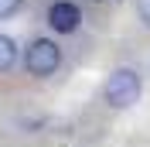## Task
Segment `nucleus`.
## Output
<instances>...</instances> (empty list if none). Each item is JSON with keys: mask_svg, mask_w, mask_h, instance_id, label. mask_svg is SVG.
<instances>
[{"mask_svg": "<svg viewBox=\"0 0 150 147\" xmlns=\"http://www.w3.org/2000/svg\"><path fill=\"white\" fill-rule=\"evenodd\" d=\"M14 62H17V45L7 34H0V72H7Z\"/></svg>", "mask_w": 150, "mask_h": 147, "instance_id": "4", "label": "nucleus"}, {"mask_svg": "<svg viewBox=\"0 0 150 147\" xmlns=\"http://www.w3.org/2000/svg\"><path fill=\"white\" fill-rule=\"evenodd\" d=\"M48 24H51L58 34H72V31L82 24V10L75 7L72 0H58V4H51V10H48Z\"/></svg>", "mask_w": 150, "mask_h": 147, "instance_id": "3", "label": "nucleus"}, {"mask_svg": "<svg viewBox=\"0 0 150 147\" xmlns=\"http://www.w3.org/2000/svg\"><path fill=\"white\" fill-rule=\"evenodd\" d=\"M137 17L150 28V0H137Z\"/></svg>", "mask_w": 150, "mask_h": 147, "instance_id": "6", "label": "nucleus"}, {"mask_svg": "<svg viewBox=\"0 0 150 147\" xmlns=\"http://www.w3.org/2000/svg\"><path fill=\"white\" fill-rule=\"evenodd\" d=\"M21 4L24 0H0V17H10V14H17Z\"/></svg>", "mask_w": 150, "mask_h": 147, "instance_id": "5", "label": "nucleus"}, {"mask_svg": "<svg viewBox=\"0 0 150 147\" xmlns=\"http://www.w3.org/2000/svg\"><path fill=\"white\" fill-rule=\"evenodd\" d=\"M24 65H28L31 75H51L62 65V51H58L55 41H48V38H34L28 45V51H24Z\"/></svg>", "mask_w": 150, "mask_h": 147, "instance_id": "2", "label": "nucleus"}, {"mask_svg": "<svg viewBox=\"0 0 150 147\" xmlns=\"http://www.w3.org/2000/svg\"><path fill=\"white\" fill-rule=\"evenodd\" d=\"M140 99V75L133 69H116L106 79V103L112 110H126Z\"/></svg>", "mask_w": 150, "mask_h": 147, "instance_id": "1", "label": "nucleus"}]
</instances>
